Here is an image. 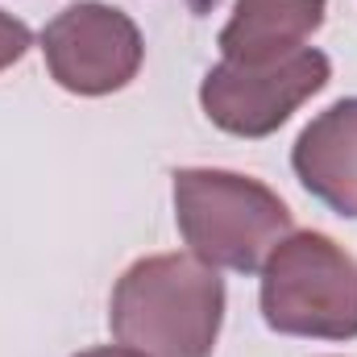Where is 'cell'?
Here are the masks:
<instances>
[{"label":"cell","mask_w":357,"mask_h":357,"mask_svg":"<svg viewBox=\"0 0 357 357\" xmlns=\"http://www.w3.org/2000/svg\"><path fill=\"white\" fill-rule=\"evenodd\" d=\"M108 328L146 357H212L225 328V278L195 254L137 258L112 287Z\"/></svg>","instance_id":"cell-1"},{"label":"cell","mask_w":357,"mask_h":357,"mask_svg":"<svg viewBox=\"0 0 357 357\" xmlns=\"http://www.w3.org/2000/svg\"><path fill=\"white\" fill-rule=\"evenodd\" d=\"M175 225L187 254L212 270L258 274L270 250L295 233L282 195L254 175L220 167H183L171 175Z\"/></svg>","instance_id":"cell-2"},{"label":"cell","mask_w":357,"mask_h":357,"mask_svg":"<svg viewBox=\"0 0 357 357\" xmlns=\"http://www.w3.org/2000/svg\"><path fill=\"white\" fill-rule=\"evenodd\" d=\"M258 307L274 333L307 341L357 337V258L328 233H287L270 250Z\"/></svg>","instance_id":"cell-3"},{"label":"cell","mask_w":357,"mask_h":357,"mask_svg":"<svg viewBox=\"0 0 357 357\" xmlns=\"http://www.w3.org/2000/svg\"><path fill=\"white\" fill-rule=\"evenodd\" d=\"M328 79L333 63L316 46H303L278 63L220 59L199 84V108L220 133L258 142L278 133L316 91L328 88Z\"/></svg>","instance_id":"cell-4"},{"label":"cell","mask_w":357,"mask_h":357,"mask_svg":"<svg viewBox=\"0 0 357 357\" xmlns=\"http://www.w3.org/2000/svg\"><path fill=\"white\" fill-rule=\"evenodd\" d=\"M38 42L50 79L84 100L125 91L146 63V42L137 21L104 0H75L71 8H63L42 25Z\"/></svg>","instance_id":"cell-5"},{"label":"cell","mask_w":357,"mask_h":357,"mask_svg":"<svg viewBox=\"0 0 357 357\" xmlns=\"http://www.w3.org/2000/svg\"><path fill=\"white\" fill-rule=\"evenodd\" d=\"M291 171L328 212L357 220V96L316 112L291 146Z\"/></svg>","instance_id":"cell-6"},{"label":"cell","mask_w":357,"mask_h":357,"mask_svg":"<svg viewBox=\"0 0 357 357\" xmlns=\"http://www.w3.org/2000/svg\"><path fill=\"white\" fill-rule=\"evenodd\" d=\"M328 0H233L216 46L233 63H278L324 25Z\"/></svg>","instance_id":"cell-7"},{"label":"cell","mask_w":357,"mask_h":357,"mask_svg":"<svg viewBox=\"0 0 357 357\" xmlns=\"http://www.w3.org/2000/svg\"><path fill=\"white\" fill-rule=\"evenodd\" d=\"M29 46H33V29L21 17H13V13L0 8V71H8L13 63H21L29 54Z\"/></svg>","instance_id":"cell-8"},{"label":"cell","mask_w":357,"mask_h":357,"mask_svg":"<svg viewBox=\"0 0 357 357\" xmlns=\"http://www.w3.org/2000/svg\"><path fill=\"white\" fill-rule=\"evenodd\" d=\"M71 357H146L129 345H96V349H84V354H71Z\"/></svg>","instance_id":"cell-9"}]
</instances>
